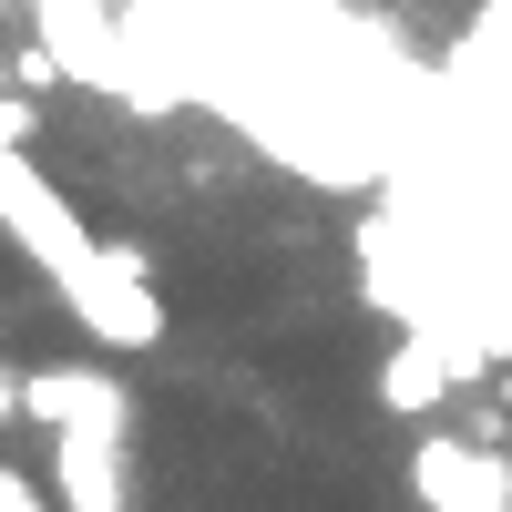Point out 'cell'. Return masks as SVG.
<instances>
[{
	"label": "cell",
	"mask_w": 512,
	"mask_h": 512,
	"mask_svg": "<svg viewBox=\"0 0 512 512\" xmlns=\"http://www.w3.org/2000/svg\"><path fill=\"white\" fill-rule=\"evenodd\" d=\"M0 236H11V246H21L62 297L93 277V226H82V205H72L52 175H41L31 154H11V144H0Z\"/></svg>",
	"instance_id": "1"
},
{
	"label": "cell",
	"mask_w": 512,
	"mask_h": 512,
	"mask_svg": "<svg viewBox=\"0 0 512 512\" xmlns=\"http://www.w3.org/2000/svg\"><path fill=\"white\" fill-rule=\"evenodd\" d=\"M62 308H72V328L93 338V349H164L154 246H134V236H93V277H82Z\"/></svg>",
	"instance_id": "2"
},
{
	"label": "cell",
	"mask_w": 512,
	"mask_h": 512,
	"mask_svg": "<svg viewBox=\"0 0 512 512\" xmlns=\"http://www.w3.org/2000/svg\"><path fill=\"white\" fill-rule=\"evenodd\" d=\"M21 420L123 441L134 431V390H123V369H103V359H52V369H21Z\"/></svg>",
	"instance_id": "3"
},
{
	"label": "cell",
	"mask_w": 512,
	"mask_h": 512,
	"mask_svg": "<svg viewBox=\"0 0 512 512\" xmlns=\"http://www.w3.org/2000/svg\"><path fill=\"white\" fill-rule=\"evenodd\" d=\"M410 492L431 512H502L512 502V472H502V441H461V431H420L410 451Z\"/></svg>",
	"instance_id": "4"
},
{
	"label": "cell",
	"mask_w": 512,
	"mask_h": 512,
	"mask_svg": "<svg viewBox=\"0 0 512 512\" xmlns=\"http://www.w3.org/2000/svg\"><path fill=\"white\" fill-rule=\"evenodd\" d=\"M41 502H62V512H134V482H123V441L52 431V482H41Z\"/></svg>",
	"instance_id": "5"
},
{
	"label": "cell",
	"mask_w": 512,
	"mask_h": 512,
	"mask_svg": "<svg viewBox=\"0 0 512 512\" xmlns=\"http://www.w3.org/2000/svg\"><path fill=\"white\" fill-rule=\"evenodd\" d=\"M451 379H461L451 338H441V328H400V349L379 359V400H390V420H431V410L451 400Z\"/></svg>",
	"instance_id": "6"
},
{
	"label": "cell",
	"mask_w": 512,
	"mask_h": 512,
	"mask_svg": "<svg viewBox=\"0 0 512 512\" xmlns=\"http://www.w3.org/2000/svg\"><path fill=\"white\" fill-rule=\"evenodd\" d=\"M31 134H41V103H0V144L31 154Z\"/></svg>",
	"instance_id": "7"
},
{
	"label": "cell",
	"mask_w": 512,
	"mask_h": 512,
	"mask_svg": "<svg viewBox=\"0 0 512 512\" xmlns=\"http://www.w3.org/2000/svg\"><path fill=\"white\" fill-rule=\"evenodd\" d=\"M0 512H52V502H41L31 472H11V461H0Z\"/></svg>",
	"instance_id": "8"
},
{
	"label": "cell",
	"mask_w": 512,
	"mask_h": 512,
	"mask_svg": "<svg viewBox=\"0 0 512 512\" xmlns=\"http://www.w3.org/2000/svg\"><path fill=\"white\" fill-rule=\"evenodd\" d=\"M52 82H62V52H41V41H31V52H21V93H52Z\"/></svg>",
	"instance_id": "9"
},
{
	"label": "cell",
	"mask_w": 512,
	"mask_h": 512,
	"mask_svg": "<svg viewBox=\"0 0 512 512\" xmlns=\"http://www.w3.org/2000/svg\"><path fill=\"white\" fill-rule=\"evenodd\" d=\"M11 420H21V369L0 359V431H11Z\"/></svg>",
	"instance_id": "10"
}]
</instances>
